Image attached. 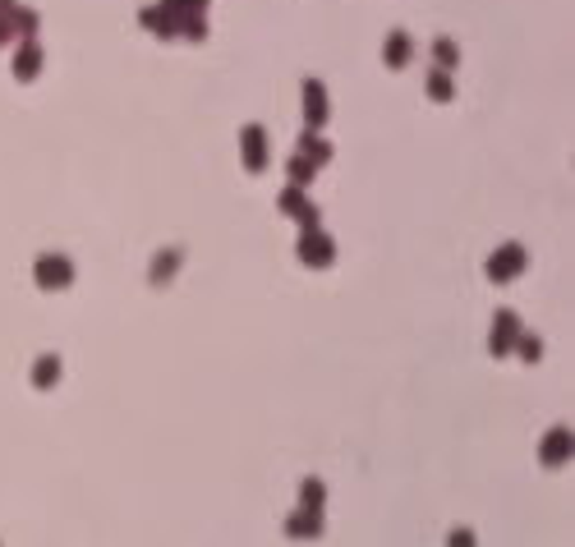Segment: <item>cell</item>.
Instances as JSON below:
<instances>
[{"instance_id": "1", "label": "cell", "mask_w": 575, "mask_h": 547, "mask_svg": "<svg viewBox=\"0 0 575 547\" xmlns=\"http://www.w3.org/2000/svg\"><path fill=\"white\" fill-rule=\"evenodd\" d=\"M33 276H37L42 290H69V285H74V263L60 258V253H42L37 267H33Z\"/></svg>"}, {"instance_id": "2", "label": "cell", "mask_w": 575, "mask_h": 547, "mask_svg": "<svg viewBox=\"0 0 575 547\" xmlns=\"http://www.w3.org/2000/svg\"><path fill=\"white\" fill-rule=\"evenodd\" d=\"M299 263L304 267H332L336 263V244L327 240L318 226H304V235H299Z\"/></svg>"}, {"instance_id": "3", "label": "cell", "mask_w": 575, "mask_h": 547, "mask_svg": "<svg viewBox=\"0 0 575 547\" xmlns=\"http://www.w3.org/2000/svg\"><path fill=\"white\" fill-rule=\"evenodd\" d=\"M525 272V249H520V244H502L497 253H493V258H488V276H493V281H516V276Z\"/></svg>"}, {"instance_id": "4", "label": "cell", "mask_w": 575, "mask_h": 547, "mask_svg": "<svg viewBox=\"0 0 575 547\" xmlns=\"http://www.w3.org/2000/svg\"><path fill=\"white\" fill-rule=\"evenodd\" d=\"M240 147H244V166H249L254 175H263L267 170V133H263V124H244L240 129Z\"/></svg>"}, {"instance_id": "5", "label": "cell", "mask_w": 575, "mask_h": 547, "mask_svg": "<svg viewBox=\"0 0 575 547\" xmlns=\"http://www.w3.org/2000/svg\"><path fill=\"white\" fill-rule=\"evenodd\" d=\"M281 203V212H286V217H295L299 226H318V207H313L309 198H304V184H290L286 194L277 198Z\"/></svg>"}, {"instance_id": "6", "label": "cell", "mask_w": 575, "mask_h": 547, "mask_svg": "<svg viewBox=\"0 0 575 547\" xmlns=\"http://www.w3.org/2000/svg\"><path fill=\"white\" fill-rule=\"evenodd\" d=\"M327 115H332V110H327V88H322L318 78H309V83H304V120H309V129H322Z\"/></svg>"}, {"instance_id": "7", "label": "cell", "mask_w": 575, "mask_h": 547, "mask_svg": "<svg viewBox=\"0 0 575 547\" xmlns=\"http://www.w3.org/2000/svg\"><path fill=\"white\" fill-rule=\"evenodd\" d=\"M520 336V318L511 313V308H502L497 322H493V336H488V350L493 354H511V340Z\"/></svg>"}, {"instance_id": "8", "label": "cell", "mask_w": 575, "mask_h": 547, "mask_svg": "<svg viewBox=\"0 0 575 547\" xmlns=\"http://www.w3.org/2000/svg\"><path fill=\"white\" fill-rule=\"evenodd\" d=\"M539 455H543V465H566V460H571V428H553V432L543 437Z\"/></svg>"}, {"instance_id": "9", "label": "cell", "mask_w": 575, "mask_h": 547, "mask_svg": "<svg viewBox=\"0 0 575 547\" xmlns=\"http://www.w3.org/2000/svg\"><path fill=\"white\" fill-rule=\"evenodd\" d=\"M286 534L290 538H318L322 534V511H304V506H299L286 520Z\"/></svg>"}, {"instance_id": "10", "label": "cell", "mask_w": 575, "mask_h": 547, "mask_svg": "<svg viewBox=\"0 0 575 547\" xmlns=\"http://www.w3.org/2000/svg\"><path fill=\"white\" fill-rule=\"evenodd\" d=\"M409 55H414V42H409V33H391L387 46H382V60H387L391 69H405Z\"/></svg>"}, {"instance_id": "11", "label": "cell", "mask_w": 575, "mask_h": 547, "mask_svg": "<svg viewBox=\"0 0 575 547\" xmlns=\"http://www.w3.org/2000/svg\"><path fill=\"white\" fill-rule=\"evenodd\" d=\"M37 74H42V46L23 42L19 55H14V78H37Z\"/></svg>"}, {"instance_id": "12", "label": "cell", "mask_w": 575, "mask_h": 547, "mask_svg": "<svg viewBox=\"0 0 575 547\" xmlns=\"http://www.w3.org/2000/svg\"><path fill=\"white\" fill-rule=\"evenodd\" d=\"M56 382H60V359H56V354H42L37 368H33V386H37V391H51Z\"/></svg>"}, {"instance_id": "13", "label": "cell", "mask_w": 575, "mask_h": 547, "mask_svg": "<svg viewBox=\"0 0 575 547\" xmlns=\"http://www.w3.org/2000/svg\"><path fill=\"white\" fill-rule=\"evenodd\" d=\"M299 152L309 156L313 166H322V161H332V143H327V138H318V129H309L304 138H299Z\"/></svg>"}, {"instance_id": "14", "label": "cell", "mask_w": 575, "mask_h": 547, "mask_svg": "<svg viewBox=\"0 0 575 547\" xmlns=\"http://www.w3.org/2000/svg\"><path fill=\"white\" fill-rule=\"evenodd\" d=\"M180 258H184V253H180V249H170V253H157V258H152V285H166L170 276H175Z\"/></svg>"}, {"instance_id": "15", "label": "cell", "mask_w": 575, "mask_h": 547, "mask_svg": "<svg viewBox=\"0 0 575 547\" xmlns=\"http://www.w3.org/2000/svg\"><path fill=\"white\" fill-rule=\"evenodd\" d=\"M322 502H327L322 479H304V483H299V506H304V511H322Z\"/></svg>"}, {"instance_id": "16", "label": "cell", "mask_w": 575, "mask_h": 547, "mask_svg": "<svg viewBox=\"0 0 575 547\" xmlns=\"http://www.w3.org/2000/svg\"><path fill=\"white\" fill-rule=\"evenodd\" d=\"M432 55H437V69H446V74L460 65V51H456L451 37H437V42H432Z\"/></svg>"}, {"instance_id": "17", "label": "cell", "mask_w": 575, "mask_h": 547, "mask_svg": "<svg viewBox=\"0 0 575 547\" xmlns=\"http://www.w3.org/2000/svg\"><path fill=\"white\" fill-rule=\"evenodd\" d=\"M428 97L432 101H451V74H446V69H432L428 74Z\"/></svg>"}, {"instance_id": "18", "label": "cell", "mask_w": 575, "mask_h": 547, "mask_svg": "<svg viewBox=\"0 0 575 547\" xmlns=\"http://www.w3.org/2000/svg\"><path fill=\"white\" fill-rule=\"evenodd\" d=\"M143 28H147V33H157V37H175V23H170L161 10H143Z\"/></svg>"}, {"instance_id": "19", "label": "cell", "mask_w": 575, "mask_h": 547, "mask_svg": "<svg viewBox=\"0 0 575 547\" xmlns=\"http://www.w3.org/2000/svg\"><path fill=\"white\" fill-rule=\"evenodd\" d=\"M313 175H318V166H313L304 152H299V156H290V184H309Z\"/></svg>"}, {"instance_id": "20", "label": "cell", "mask_w": 575, "mask_h": 547, "mask_svg": "<svg viewBox=\"0 0 575 547\" xmlns=\"http://www.w3.org/2000/svg\"><path fill=\"white\" fill-rule=\"evenodd\" d=\"M516 345H520V359H525V363H534V359L543 354V340H539V336H525V331L516 336Z\"/></svg>"}]
</instances>
